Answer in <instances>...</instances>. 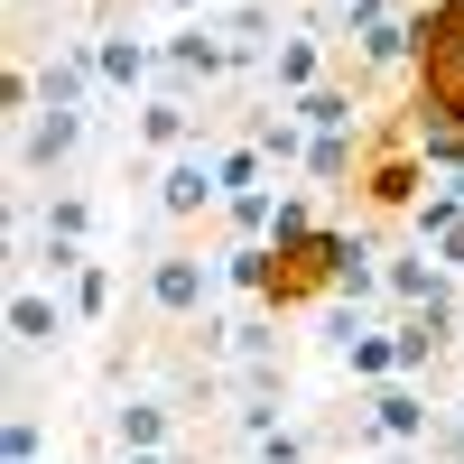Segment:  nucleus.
Returning <instances> with one entry per match:
<instances>
[{"label": "nucleus", "mask_w": 464, "mask_h": 464, "mask_svg": "<svg viewBox=\"0 0 464 464\" xmlns=\"http://www.w3.org/2000/svg\"><path fill=\"white\" fill-rule=\"evenodd\" d=\"M214 279H223V260H205V251L168 242L159 260H149V306H159L168 325H205V297H214Z\"/></svg>", "instance_id": "nucleus-2"}, {"label": "nucleus", "mask_w": 464, "mask_h": 464, "mask_svg": "<svg viewBox=\"0 0 464 464\" xmlns=\"http://www.w3.org/2000/svg\"><path fill=\"white\" fill-rule=\"evenodd\" d=\"M400 130H464V0H428V10H418L409 121Z\"/></svg>", "instance_id": "nucleus-1"}, {"label": "nucleus", "mask_w": 464, "mask_h": 464, "mask_svg": "<svg viewBox=\"0 0 464 464\" xmlns=\"http://www.w3.org/2000/svg\"><path fill=\"white\" fill-rule=\"evenodd\" d=\"M121 464H168V455H121Z\"/></svg>", "instance_id": "nucleus-24"}, {"label": "nucleus", "mask_w": 464, "mask_h": 464, "mask_svg": "<svg viewBox=\"0 0 464 464\" xmlns=\"http://www.w3.org/2000/svg\"><path fill=\"white\" fill-rule=\"evenodd\" d=\"M74 149H84V111H28V140H19V168L28 177H56Z\"/></svg>", "instance_id": "nucleus-11"}, {"label": "nucleus", "mask_w": 464, "mask_h": 464, "mask_svg": "<svg viewBox=\"0 0 464 464\" xmlns=\"http://www.w3.org/2000/svg\"><path fill=\"white\" fill-rule=\"evenodd\" d=\"M205 205H223V177H214V149L196 140V149H177V159L159 168V214L168 223H196Z\"/></svg>", "instance_id": "nucleus-6"}, {"label": "nucleus", "mask_w": 464, "mask_h": 464, "mask_svg": "<svg viewBox=\"0 0 464 464\" xmlns=\"http://www.w3.org/2000/svg\"><path fill=\"white\" fill-rule=\"evenodd\" d=\"M455 325H464V306H418V316H400L391 325V343H400V381H418L446 343H455Z\"/></svg>", "instance_id": "nucleus-10"}, {"label": "nucleus", "mask_w": 464, "mask_h": 464, "mask_svg": "<svg viewBox=\"0 0 464 464\" xmlns=\"http://www.w3.org/2000/svg\"><path fill=\"white\" fill-rule=\"evenodd\" d=\"M37 446H47V428L19 409V418H10V437H0V455H10V464H37Z\"/></svg>", "instance_id": "nucleus-22"}, {"label": "nucleus", "mask_w": 464, "mask_h": 464, "mask_svg": "<svg viewBox=\"0 0 464 464\" xmlns=\"http://www.w3.org/2000/svg\"><path fill=\"white\" fill-rule=\"evenodd\" d=\"M316 196H306V186H279V223H269V251H306L316 242Z\"/></svg>", "instance_id": "nucleus-18"}, {"label": "nucleus", "mask_w": 464, "mask_h": 464, "mask_svg": "<svg viewBox=\"0 0 464 464\" xmlns=\"http://www.w3.org/2000/svg\"><path fill=\"white\" fill-rule=\"evenodd\" d=\"M214 177H223V205H232V196H260V186H269V159H260L251 140H232V149H214Z\"/></svg>", "instance_id": "nucleus-19"}, {"label": "nucleus", "mask_w": 464, "mask_h": 464, "mask_svg": "<svg viewBox=\"0 0 464 464\" xmlns=\"http://www.w3.org/2000/svg\"><path fill=\"white\" fill-rule=\"evenodd\" d=\"M65 306H74V325H102V316H111V260H93L84 279L65 288Z\"/></svg>", "instance_id": "nucleus-21"}, {"label": "nucleus", "mask_w": 464, "mask_h": 464, "mask_svg": "<svg viewBox=\"0 0 464 464\" xmlns=\"http://www.w3.org/2000/svg\"><path fill=\"white\" fill-rule=\"evenodd\" d=\"M353 437H362V446H428V437H437V409H428V391H418V381H391V391L362 400Z\"/></svg>", "instance_id": "nucleus-4"}, {"label": "nucleus", "mask_w": 464, "mask_h": 464, "mask_svg": "<svg viewBox=\"0 0 464 464\" xmlns=\"http://www.w3.org/2000/svg\"><path fill=\"white\" fill-rule=\"evenodd\" d=\"M205 130H196V102H186V93H149L140 102V149H149V159H177V149H196Z\"/></svg>", "instance_id": "nucleus-13"}, {"label": "nucleus", "mask_w": 464, "mask_h": 464, "mask_svg": "<svg viewBox=\"0 0 464 464\" xmlns=\"http://www.w3.org/2000/svg\"><path fill=\"white\" fill-rule=\"evenodd\" d=\"M334 343H343V372H353L362 391H391V381H400V343L372 334L362 316H334Z\"/></svg>", "instance_id": "nucleus-12"}, {"label": "nucleus", "mask_w": 464, "mask_h": 464, "mask_svg": "<svg viewBox=\"0 0 464 464\" xmlns=\"http://www.w3.org/2000/svg\"><path fill=\"white\" fill-rule=\"evenodd\" d=\"M288 111H297L316 140H325V130H362V84H353V74H334V84H316V93L288 102Z\"/></svg>", "instance_id": "nucleus-15"}, {"label": "nucleus", "mask_w": 464, "mask_h": 464, "mask_svg": "<svg viewBox=\"0 0 464 464\" xmlns=\"http://www.w3.org/2000/svg\"><path fill=\"white\" fill-rule=\"evenodd\" d=\"M362 205L372 214H418L428 205V159L409 149V130H381V149L362 159Z\"/></svg>", "instance_id": "nucleus-3"}, {"label": "nucleus", "mask_w": 464, "mask_h": 464, "mask_svg": "<svg viewBox=\"0 0 464 464\" xmlns=\"http://www.w3.org/2000/svg\"><path fill=\"white\" fill-rule=\"evenodd\" d=\"M159 74H168V93L223 84V74H232V37H223L214 19H186L177 37H159Z\"/></svg>", "instance_id": "nucleus-5"}, {"label": "nucleus", "mask_w": 464, "mask_h": 464, "mask_svg": "<svg viewBox=\"0 0 464 464\" xmlns=\"http://www.w3.org/2000/svg\"><path fill=\"white\" fill-rule=\"evenodd\" d=\"M269 84H279L288 102H306L316 84H334V56H325V28H288L279 56H269Z\"/></svg>", "instance_id": "nucleus-8"}, {"label": "nucleus", "mask_w": 464, "mask_h": 464, "mask_svg": "<svg viewBox=\"0 0 464 464\" xmlns=\"http://www.w3.org/2000/svg\"><path fill=\"white\" fill-rule=\"evenodd\" d=\"M159 10H205V0H159ZM205 19H214V10H205Z\"/></svg>", "instance_id": "nucleus-23"}, {"label": "nucleus", "mask_w": 464, "mask_h": 464, "mask_svg": "<svg viewBox=\"0 0 464 464\" xmlns=\"http://www.w3.org/2000/svg\"><path fill=\"white\" fill-rule=\"evenodd\" d=\"M111 437H121V455H168L177 409L168 400H121V409H111Z\"/></svg>", "instance_id": "nucleus-14"}, {"label": "nucleus", "mask_w": 464, "mask_h": 464, "mask_svg": "<svg viewBox=\"0 0 464 464\" xmlns=\"http://www.w3.org/2000/svg\"><path fill=\"white\" fill-rule=\"evenodd\" d=\"M269 269H279V251H269V242H232V251H223V279L251 288V297L269 288Z\"/></svg>", "instance_id": "nucleus-20"}, {"label": "nucleus", "mask_w": 464, "mask_h": 464, "mask_svg": "<svg viewBox=\"0 0 464 464\" xmlns=\"http://www.w3.org/2000/svg\"><path fill=\"white\" fill-rule=\"evenodd\" d=\"M362 130H325L316 149H306V186H362Z\"/></svg>", "instance_id": "nucleus-16"}, {"label": "nucleus", "mask_w": 464, "mask_h": 464, "mask_svg": "<svg viewBox=\"0 0 464 464\" xmlns=\"http://www.w3.org/2000/svg\"><path fill=\"white\" fill-rule=\"evenodd\" d=\"M37 242H47V251H84V242H93V196L56 186V196H47V214H37Z\"/></svg>", "instance_id": "nucleus-17"}, {"label": "nucleus", "mask_w": 464, "mask_h": 464, "mask_svg": "<svg viewBox=\"0 0 464 464\" xmlns=\"http://www.w3.org/2000/svg\"><path fill=\"white\" fill-rule=\"evenodd\" d=\"M65 334H74V306L19 279L10 288V343H19V353H47V343H65Z\"/></svg>", "instance_id": "nucleus-9"}, {"label": "nucleus", "mask_w": 464, "mask_h": 464, "mask_svg": "<svg viewBox=\"0 0 464 464\" xmlns=\"http://www.w3.org/2000/svg\"><path fill=\"white\" fill-rule=\"evenodd\" d=\"M93 74H102V93H149L159 84V47L130 28H93Z\"/></svg>", "instance_id": "nucleus-7"}]
</instances>
